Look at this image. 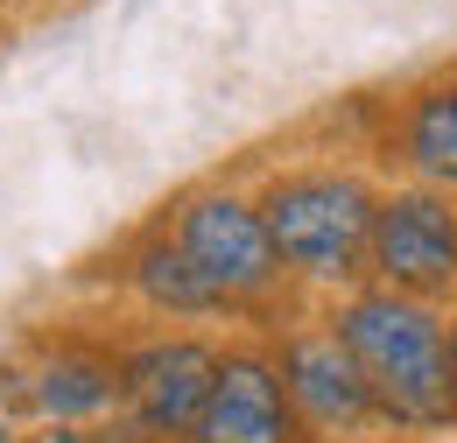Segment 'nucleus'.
Returning <instances> with one entry per match:
<instances>
[{
	"instance_id": "6e6552de",
	"label": "nucleus",
	"mask_w": 457,
	"mask_h": 443,
	"mask_svg": "<svg viewBox=\"0 0 457 443\" xmlns=\"http://www.w3.org/2000/svg\"><path fill=\"white\" fill-rule=\"evenodd\" d=\"M268 338H275L282 388L295 401V415L310 422V437L317 443H387L366 373L352 366V352L331 338V324L317 310H295L282 331H268Z\"/></svg>"
},
{
	"instance_id": "20e7f679",
	"label": "nucleus",
	"mask_w": 457,
	"mask_h": 443,
	"mask_svg": "<svg viewBox=\"0 0 457 443\" xmlns=\"http://www.w3.org/2000/svg\"><path fill=\"white\" fill-rule=\"evenodd\" d=\"M78 281H99L106 303H120L134 324H183V331H226L232 324V331H246L232 317L226 296L190 268V254L170 239V225L155 219V212L134 225V232H120L99 261H85Z\"/></svg>"
},
{
	"instance_id": "1a4fd4ad",
	"label": "nucleus",
	"mask_w": 457,
	"mask_h": 443,
	"mask_svg": "<svg viewBox=\"0 0 457 443\" xmlns=\"http://www.w3.org/2000/svg\"><path fill=\"white\" fill-rule=\"evenodd\" d=\"M366 163L380 183H429L457 197V63H436L380 99Z\"/></svg>"
},
{
	"instance_id": "f8f14e48",
	"label": "nucleus",
	"mask_w": 457,
	"mask_h": 443,
	"mask_svg": "<svg viewBox=\"0 0 457 443\" xmlns=\"http://www.w3.org/2000/svg\"><path fill=\"white\" fill-rule=\"evenodd\" d=\"M444 345H451V366H457V296L444 303Z\"/></svg>"
},
{
	"instance_id": "9b49d317",
	"label": "nucleus",
	"mask_w": 457,
	"mask_h": 443,
	"mask_svg": "<svg viewBox=\"0 0 457 443\" xmlns=\"http://www.w3.org/2000/svg\"><path fill=\"white\" fill-rule=\"evenodd\" d=\"M0 415H21V422H29V373H21V352H0Z\"/></svg>"
},
{
	"instance_id": "ddd939ff",
	"label": "nucleus",
	"mask_w": 457,
	"mask_h": 443,
	"mask_svg": "<svg viewBox=\"0 0 457 443\" xmlns=\"http://www.w3.org/2000/svg\"><path fill=\"white\" fill-rule=\"evenodd\" d=\"M0 443H29V422L21 415H0Z\"/></svg>"
},
{
	"instance_id": "4468645a",
	"label": "nucleus",
	"mask_w": 457,
	"mask_h": 443,
	"mask_svg": "<svg viewBox=\"0 0 457 443\" xmlns=\"http://www.w3.org/2000/svg\"><path fill=\"white\" fill-rule=\"evenodd\" d=\"M29 7H43V0H0V21H14V14H29Z\"/></svg>"
},
{
	"instance_id": "39448f33",
	"label": "nucleus",
	"mask_w": 457,
	"mask_h": 443,
	"mask_svg": "<svg viewBox=\"0 0 457 443\" xmlns=\"http://www.w3.org/2000/svg\"><path fill=\"white\" fill-rule=\"evenodd\" d=\"M226 331L183 324H120V422L148 443H190V422L219 373Z\"/></svg>"
},
{
	"instance_id": "7ed1b4c3",
	"label": "nucleus",
	"mask_w": 457,
	"mask_h": 443,
	"mask_svg": "<svg viewBox=\"0 0 457 443\" xmlns=\"http://www.w3.org/2000/svg\"><path fill=\"white\" fill-rule=\"evenodd\" d=\"M155 219L170 225V239L190 254V268L212 281L232 303V317L246 331H282L295 310H310L295 288H288L282 261H275V239L253 212V190L239 176H197L170 190L155 205Z\"/></svg>"
},
{
	"instance_id": "2eb2a0df",
	"label": "nucleus",
	"mask_w": 457,
	"mask_h": 443,
	"mask_svg": "<svg viewBox=\"0 0 457 443\" xmlns=\"http://www.w3.org/2000/svg\"><path fill=\"white\" fill-rule=\"evenodd\" d=\"M401 443H415V437H401ZM436 443H457V437H436Z\"/></svg>"
},
{
	"instance_id": "f03ea898",
	"label": "nucleus",
	"mask_w": 457,
	"mask_h": 443,
	"mask_svg": "<svg viewBox=\"0 0 457 443\" xmlns=\"http://www.w3.org/2000/svg\"><path fill=\"white\" fill-rule=\"evenodd\" d=\"M317 317L331 324V338L366 373L387 443L457 437V366H451V345H444V310L436 303L359 281L331 303H317Z\"/></svg>"
},
{
	"instance_id": "f257e3e1",
	"label": "nucleus",
	"mask_w": 457,
	"mask_h": 443,
	"mask_svg": "<svg viewBox=\"0 0 457 443\" xmlns=\"http://www.w3.org/2000/svg\"><path fill=\"white\" fill-rule=\"evenodd\" d=\"M253 212L275 239L288 288L317 310L366 281V232L380 205V176L359 155H282L253 183Z\"/></svg>"
},
{
	"instance_id": "0eeeda50",
	"label": "nucleus",
	"mask_w": 457,
	"mask_h": 443,
	"mask_svg": "<svg viewBox=\"0 0 457 443\" xmlns=\"http://www.w3.org/2000/svg\"><path fill=\"white\" fill-rule=\"evenodd\" d=\"M366 281L415 303L457 296V197L429 183H380L373 232H366Z\"/></svg>"
},
{
	"instance_id": "423d86ee",
	"label": "nucleus",
	"mask_w": 457,
	"mask_h": 443,
	"mask_svg": "<svg viewBox=\"0 0 457 443\" xmlns=\"http://www.w3.org/2000/svg\"><path fill=\"white\" fill-rule=\"evenodd\" d=\"M29 373V422H78L99 430L120 415V324L99 317H57L14 345Z\"/></svg>"
},
{
	"instance_id": "9d476101",
	"label": "nucleus",
	"mask_w": 457,
	"mask_h": 443,
	"mask_svg": "<svg viewBox=\"0 0 457 443\" xmlns=\"http://www.w3.org/2000/svg\"><path fill=\"white\" fill-rule=\"evenodd\" d=\"M190 443H317L282 388L268 331L219 338V373H212V394L190 422Z\"/></svg>"
}]
</instances>
